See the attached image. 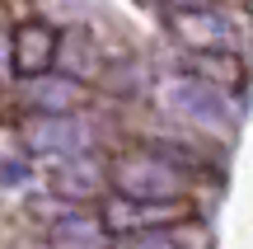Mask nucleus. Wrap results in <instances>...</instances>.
I'll return each instance as SVG.
<instances>
[{
  "mask_svg": "<svg viewBox=\"0 0 253 249\" xmlns=\"http://www.w3.org/2000/svg\"><path fill=\"white\" fill-rule=\"evenodd\" d=\"M118 188L141 202H178L183 198V174L160 155H131L118 165Z\"/></svg>",
  "mask_w": 253,
  "mask_h": 249,
  "instance_id": "f257e3e1",
  "label": "nucleus"
},
{
  "mask_svg": "<svg viewBox=\"0 0 253 249\" xmlns=\"http://www.w3.org/2000/svg\"><path fill=\"white\" fill-rule=\"evenodd\" d=\"M183 202H141V198H126V202H108L103 207V226L108 231H155L164 221H178Z\"/></svg>",
  "mask_w": 253,
  "mask_h": 249,
  "instance_id": "f03ea898",
  "label": "nucleus"
},
{
  "mask_svg": "<svg viewBox=\"0 0 253 249\" xmlns=\"http://www.w3.org/2000/svg\"><path fill=\"white\" fill-rule=\"evenodd\" d=\"M52 52H56L52 28H42V24H24V28L14 33V71H19V75H38V71H47V66H52Z\"/></svg>",
  "mask_w": 253,
  "mask_h": 249,
  "instance_id": "7ed1b4c3",
  "label": "nucleus"
},
{
  "mask_svg": "<svg viewBox=\"0 0 253 249\" xmlns=\"http://www.w3.org/2000/svg\"><path fill=\"white\" fill-rule=\"evenodd\" d=\"M178 33L188 38V43H202V47H225L230 43V33L225 28H216V19H178Z\"/></svg>",
  "mask_w": 253,
  "mask_h": 249,
  "instance_id": "20e7f679",
  "label": "nucleus"
},
{
  "mask_svg": "<svg viewBox=\"0 0 253 249\" xmlns=\"http://www.w3.org/2000/svg\"><path fill=\"white\" fill-rule=\"evenodd\" d=\"M131 249H173V245H169V240H155V235H141Z\"/></svg>",
  "mask_w": 253,
  "mask_h": 249,
  "instance_id": "39448f33",
  "label": "nucleus"
}]
</instances>
